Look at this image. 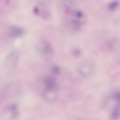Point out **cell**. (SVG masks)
Wrapping results in <instances>:
<instances>
[{"instance_id": "cell-7", "label": "cell", "mask_w": 120, "mask_h": 120, "mask_svg": "<svg viewBox=\"0 0 120 120\" xmlns=\"http://www.w3.org/2000/svg\"><path fill=\"white\" fill-rule=\"evenodd\" d=\"M52 71L53 73L56 75H58L60 72V69L57 66H55L53 67Z\"/></svg>"}, {"instance_id": "cell-1", "label": "cell", "mask_w": 120, "mask_h": 120, "mask_svg": "<svg viewBox=\"0 0 120 120\" xmlns=\"http://www.w3.org/2000/svg\"><path fill=\"white\" fill-rule=\"evenodd\" d=\"M38 52L44 58H47L52 55L53 49L50 43L47 41L42 39L38 43L37 46Z\"/></svg>"}, {"instance_id": "cell-5", "label": "cell", "mask_w": 120, "mask_h": 120, "mask_svg": "<svg viewBox=\"0 0 120 120\" xmlns=\"http://www.w3.org/2000/svg\"><path fill=\"white\" fill-rule=\"evenodd\" d=\"M118 3L116 1H114L111 2L109 5V9L112 10L115 9L118 6Z\"/></svg>"}, {"instance_id": "cell-2", "label": "cell", "mask_w": 120, "mask_h": 120, "mask_svg": "<svg viewBox=\"0 0 120 120\" xmlns=\"http://www.w3.org/2000/svg\"><path fill=\"white\" fill-rule=\"evenodd\" d=\"M6 31V37L8 39H15L22 36L25 33L24 29L18 26L9 27Z\"/></svg>"}, {"instance_id": "cell-8", "label": "cell", "mask_w": 120, "mask_h": 120, "mask_svg": "<svg viewBox=\"0 0 120 120\" xmlns=\"http://www.w3.org/2000/svg\"><path fill=\"white\" fill-rule=\"evenodd\" d=\"M114 98L117 103H120V92L115 94L114 95Z\"/></svg>"}, {"instance_id": "cell-6", "label": "cell", "mask_w": 120, "mask_h": 120, "mask_svg": "<svg viewBox=\"0 0 120 120\" xmlns=\"http://www.w3.org/2000/svg\"><path fill=\"white\" fill-rule=\"evenodd\" d=\"M17 108L16 105L15 104H11L8 105L6 109L8 110L14 111Z\"/></svg>"}, {"instance_id": "cell-9", "label": "cell", "mask_w": 120, "mask_h": 120, "mask_svg": "<svg viewBox=\"0 0 120 120\" xmlns=\"http://www.w3.org/2000/svg\"><path fill=\"white\" fill-rule=\"evenodd\" d=\"M19 116V113L17 111H15L13 112L12 114V116L14 118L17 117Z\"/></svg>"}, {"instance_id": "cell-3", "label": "cell", "mask_w": 120, "mask_h": 120, "mask_svg": "<svg viewBox=\"0 0 120 120\" xmlns=\"http://www.w3.org/2000/svg\"><path fill=\"white\" fill-rule=\"evenodd\" d=\"M44 82L46 91L57 89L56 79L54 76L49 75L47 76L45 79Z\"/></svg>"}, {"instance_id": "cell-4", "label": "cell", "mask_w": 120, "mask_h": 120, "mask_svg": "<svg viewBox=\"0 0 120 120\" xmlns=\"http://www.w3.org/2000/svg\"><path fill=\"white\" fill-rule=\"evenodd\" d=\"M112 118L113 119H116L120 116V103L117 104L112 111L111 115Z\"/></svg>"}]
</instances>
